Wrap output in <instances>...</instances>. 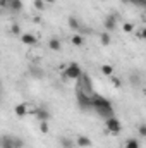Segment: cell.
<instances>
[{
    "label": "cell",
    "mask_w": 146,
    "mask_h": 148,
    "mask_svg": "<svg viewBox=\"0 0 146 148\" xmlns=\"http://www.w3.org/2000/svg\"><path fill=\"white\" fill-rule=\"evenodd\" d=\"M91 98H93V110H96V114H98L100 117L108 119V117H113V115H115L112 103H110L105 97H102V95H98V93H93Z\"/></svg>",
    "instance_id": "1"
},
{
    "label": "cell",
    "mask_w": 146,
    "mask_h": 148,
    "mask_svg": "<svg viewBox=\"0 0 146 148\" xmlns=\"http://www.w3.org/2000/svg\"><path fill=\"white\" fill-rule=\"evenodd\" d=\"M76 98H77V105L83 110H91L93 109V98H91V95L84 93L83 90H77L76 91Z\"/></svg>",
    "instance_id": "2"
},
{
    "label": "cell",
    "mask_w": 146,
    "mask_h": 148,
    "mask_svg": "<svg viewBox=\"0 0 146 148\" xmlns=\"http://www.w3.org/2000/svg\"><path fill=\"white\" fill-rule=\"evenodd\" d=\"M77 90H83L84 93H91V90H93V83H91V77L88 76L86 73L81 74V77L77 79Z\"/></svg>",
    "instance_id": "3"
},
{
    "label": "cell",
    "mask_w": 146,
    "mask_h": 148,
    "mask_svg": "<svg viewBox=\"0 0 146 148\" xmlns=\"http://www.w3.org/2000/svg\"><path fill=\"white\" fill-rule=\"evenodd\" d=\"M105 126H107L108 133H113V134H119L120 129H122V124H120V121H119L115 115H113V117H108V119H105Z\"/></svg>",
    "instance_id": "4"
},
{
    "label": "cell",
    "mask_w": 146,
    "mask_h": 148,
    "mask_svg": "<svg viewBox=\"0 0 146 148\" xmlns=\"http://www.w3.org/2000/svg\"><path fill=\"white\" fill-rule=\"evenodd\" d=\"M65 77H69V79H79L81 77V74H83V69L76 64V62H71L69 66H67V69H65Z\"/></svg>",
    "instance_id": "5"
},
{
    "label": "cell",
    "mask_w": 146,
    "mask_h": 148,
    "mask_svg": "<svg viewBox=\"0 0 146 148\" xmlns=\"http://www.w3.org/2000/svg\"><path fill=\"white\" fill-rule=\"evenodd\" d=\"M21 41L24 43V45H28V47H33V45H36V36L35 35H31V33H24V35H21Z\"/></svg>",
    "instance_id": "6"
},
{
    "label": "cell",
    "mask_w": 146,
    "mask_h": 148,
    "mask_svg": "<svg viewBox=\"0 0 146 148\" xmlns=\"http://www.w3.org/2000/svg\"><path fill=\"white\" fill-rule=\"evenodd\" d=\"M115 26H117V19H115V16H107V17H105V29L110 33V31L115 29Z\"/></svg>",
    "instance_id": "7"
},
{
    "label": "cell",
    "mask_w": 146,
    "mask_h": 148,
    "mask_svg": "<svg viewBox=\"0 0 146 148\" xmlns=\"http://www.w3.org/2000/svg\"><path fill=\"white\" fill-rule=\"evenodd\" d=\"M76 145L81 147V148H89L93 143H91V140H89L88 136H79V138L76 140Z\"/></svg>",
    "instance_id": "8"
},
{
    "label": "cell",
    "mask_w": 146,
    "mask_h": 148,
    "mask_svg": "<svg viewBox=\"0 0 146 148\" xmlns=\"http://www.w3.org/2000/svg\"><path fill=\"white\" fill-rule=\"evenodd\" d=\"M14 114H16L17 117H24V115L28 114V105H26V103H19V105H16V107H14Z\"/></svg>",
    "instance_id": "9"
},
{
    "label": "cell",
    "mask_w": 146,
    "mask_h": 148,
    "mask_svg": "<svg viewBox=\"0 0 146 148\" xmlns=\"http://www.w3.org/2000/svg\"><path fill=\"white\" fill-rule=\"evenodd\" d=\"M48 48H50V50H53V52H59V50L62 48V45H60V40H57V38H52V40L48 41Z\"/></svg>",
    "instance_id": "10"
},
{
    "label": "cell",
    "mask_w": 146,
    "mask_h": 148,
    "mask_svg": "<svg viewBox=\"0 0 146 148\" xmlns=\"http://www.w3.org/2000/svg\"><path fill=\"white\" fill-rule=\"evenodd\" d=\"M9 7H10L12 12H19V10H23V2L21 0H10Z\"/></svg>",
    "instance_id": "11"
},
{
    "label": "cell",
    "mask_w": 146,
    "mask_h": 148,
    "mask_svg": "<svg viewBox=\"0 0 146 148\" xmlns=\"http://www.w3.org/2000/svg\"><path fill=\"white\" fill-rule=\"evenodd\" d=\"M124 148H141V145H139V141H138L136 138H129V140L124 143Z\"/></svg>",
    "instance_id": "12"
},
{
    "label": "cell",
    "mask_w": 146,
    "mask_h": 148,
    "mask_svg": "<svg viewBox=\"0 0 146 148\" xmlns=\"http://www.w3.org/2000/svg\"><path fill=\"white\" fill-rule=\"evenodd\" d=\"M100 41H102V45H103V47H108L110 41H112L108 31H105V33H102V35H100Z\"/></svg>",
    "instance_id": "13"
},
{
    "label": "cell",
    "mask_w": 146,
    "mask_h": 148,
    "mask_svg": "<svg viewBox=\"0 0 146 148\" xmlns=\"http://www.w3.org/2000/svg\"><path fill=\"white\" fill-rule=\"evenodd\" d=\"M67 23H69V28H71V29H79V28H81L79 21H77V19L74 17V16H71V17L67 19Z\"/></svg>",
    "instance_id": "14"
},
{
    "label": "cell",
    "mask_w": 146,
    "mask_h": 148,
    "mask_svg": "<svg viewBox=\"0 0 146 148\" xmlns=\"http://www.w3.org/2000/svg\"><path fill=\"white\" fill-rule=\"evenodd\" d=\"M36 117L40 119V122H41V121H48V119H50V114L45 110V109H40V110L36 112Z\"/></svg>",
    "instance_id": "15"
},
{
    "label": "cell",
    "mask_w": 146,
    "mask_h": 148,
    "mask_svg": "<svg viewBox=\"0 0 146 148\" xmlns=\"http://www.w3.org/2000/svg\"><path fill=\"white\" fill-rule=\"evenodd\" d=\"M2 148H16L14 145H12L10 136H2Z\"/></svg>",
    "instance_id": "16"
},
{
    "label": "cell",
    "mask_w": 146,
    "mask_h": 148,
    "mask_svg": "<svg viewBox=\"0 0 146 148\" xmlns=\"http://www.w3.org/2000/svg\"><path fill=\"white\" fill-rule=\"evenodd\" d=\"M10 140H12V145L16 148H23L24 147V141L19 138V136H10Z\"/></svg>",
    "instance_id": "17"
},
{
    "label": "cell",
    "mask_w": 146,
    "mask_h": 148,
    "mask_svg": "<svg viewBox=\"0 0 146 148\" xmlns=\"http://www.w3.org/2000/svg\"><path fill=\"white\" fill-rule=\"evenodd\" d=\"M102 73L105 74V76H108V77H112L113 76V67L108 66V64H105V66H102Z\"/></svg>",
    "instance_id": "18"
},
{
    "label": "cell",
    "mask_w": 146,
    "mask_h": 148,
    "mask_svg": "<svg viewBox=\"0 0 146 148\" xmlns=\"http://www.w3.org/2000/svg\"><path fill=\"white\" fill-rule=\"evenodd\" d=\"M60 145H62V148H72L74 147V143L69 138H60Z\"/></svg>",
    "instance_id": "19"
},
{
    "label": "cell",
    "mask_w": 146,
    "mask_h": 148,
    "mask_svg": "<svg viewBox=\"0 0 146 148\" xmlns=\"http://www.w3.org/2000/svg\"><path fill=\"white\" fill-rule=\"evenodd\" d=\"M84 43V40H83V36L81 35H74L72 36V45H76V47H81Z\"/></svg>",
    "instance_id": "20"
},
{
    "label": "cell",
    "mask_w": 146,
    "mask_h": 148,
    "mask_svg": "<svg viewBox=\"0 0 146 148\" xmlns=\"http://www.w3.org/2000/svg\"><path fill=\"white\" fill-rule=\"evenodd\" d=\"M33 5H35L36 10H43V9H45V0H35Z\"/></svg>",
    "instance_id": "21"
},
{
    "label": "cell",
    "mask_w": 146,
    "mask_h": 148,
    "mask_svg": "<svg viewBox=\"0 0 146 148\" xmlns=\"http://www.w3.org/2000/svg\"><path fill=\"white\" fill-rule=\"evenodd\" d=\"M40 131H41L43 134H46V133L50 131V129H48V124H46V121H41V122H40Z\"/></svg>",
    "instance_id": "22"
},
{
    "label": "cell",
    "mask_w": 146,
    "mask_h": 148,
    "mask_svg": "<svg viewBox=\"0 0 146 148\" xmlns=\"http://www.w3.org/2000/svg\"><path fill=\"white\" fill-rule=\"evenodd\" d=\"M138 133H139V136L146 138V124H139L138 126Z\"/></svg>",
    "instance_id": "23"
},
{
    "label": "cell",
    "mask_w": 146,
    "mask_h": 148,
    "mask_svg": "<svg viewBox=\"0 0 146 148\" xmlns=\"http://www.w3.org/2000/svg\"><path fill=\"white\" fill-rule=\"evenodd\" d=\"M124 31H126V33H132V31H134V26H132L131 23H124Z\"/></svg>",
    "instance_id": "24"
},
{
    "label": "cell",
    "mask_w": 146,
    "mask_h": 148,
    "mask_svg": "<svg viewBox=\"0 0 146 148\" xmlns=\"http://www.w3.org/2000/svg\"><path fill=\"white\" fill-rule=\"evenodd\" d=\"M129 2L134 5H139V7H146V0H129Z\"/></svg>",
    "instance_id": "25"
},
{
    "label": "cell",
    "mask_w": 146,
    "mask_h": 148,
    "mask_svg": "<svg viewBox=\"0 0 146 148\" xmlns=\"http://www.w3.org/2000/svg\"><path fill=\"white\" fill-rule=\"evenodd\" d=\"M12 33H14V35H21V28H19V24H14V26H12Z\"/></svg>",
    "instance_id": "26"
},
{
    "label": "cell",
    "mask_w": 146,
    "mask_h": 148,
    "mask_svg": "<svg viewBox=\"0 0 146 148\" xmlns=\"http://www.w3.org/2000/svg\"><path fill=\"white\" fill-rule=\"evenodd\" d=\"M138 36H139V38H145V40H146V28H145V29H141V33H138Z\"/></svg>",
    "instance_id": "27"
},
{
    "label": "cell",
    "mask_w": 146,
    "mask_h": 148,
    "mask_svg": "<svg viewBox=\"0 0 146 148\" xmlns=\"http://www.w3.org/2000/svg\"><path fill=\"white\" fill-rule=\"evenodd\" d=\"M55 0H45V3H53Z\"/></svg>",
    "instance_id": "28"
}]
</instances>
